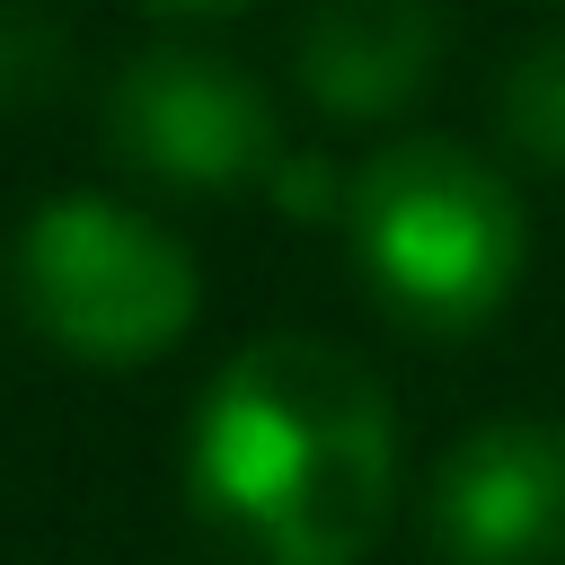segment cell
I'll return each instance as SVG.
<instances>
[{
	"instance_id": "obj_1",
	"label": "cell",
	"mask_w": 565,
	"mask_h": 565,
	"mask_svg": "<svg viewBox=\"0 0 565 565\" xmlns=\"http://www.w3.org/2000/svg\"><path fill=\"white\" fill-rule=\"evenodd\" d=\"M177 494L230 565H362L397 512V406L327 335H247L185 406Z\"/></svg>"
},
{
	"instance_id": "obj_2",
	"label": "cell",
	"mask_w": 565,
	"mask_h": 565,
	"mask_svg": "<svg viewBox=\"0 0 565 565\" xmlns=\"http://www.w3.org/2000/svg\"><path fill=\"white\" fill-rule=\"evenodd\" d=\"M335 221L362 291L415 335H486L530 282L521 177L450 132H388L344 177Z\"/></svg>"
},
{
	"instance_id": "obj_3",
	"label": "cell",
	"mask_w": 565,
	"mask_h": 565,
	"mask_svg": "<svg viewBox=\"0 0 565 565\" xmlns=\"http://www.w3.org/2000/svg\"><path fill=\"white\" fill-rule=\"evenodd\" d=\"M9 300L53 353L88 371H150L194 335L203 265L132 194L62 185L9 238Z\"/></svg>"
},
{
	"instance_id": "obj_4",
	"label": "cell",
	"mask_w": 565,
	"mask_h": 565,
	"mask_svg": "<svg viewBox=\"0 0 565 565\" xmlns=\"http://www.w3.org/2000/svg\"><path fill=\"white\" fill-rule=\"evenodd\" d=\"M97 124H106V150L141 185L185 194V203L265 194L274 159L291 150L274 88L247 62H230L221 44H194V35H159L141 53H124Z\"/></svg>"
},
{
	"instance_id": "obj_5",
	"label": "cell",
	"mask_w": 565,
	"mask_h": 565,
	"mask_svg": "<svg viewBox=\"0 0 565 565\" xmlns=\"http://www.w3.org/2000/svg\"><path fill=\"white\" fill-rule=\"evenodd\" d=\"M424 539L441 565H565V424L486 415L424 486Z\"/></svg>"
},
{
	"instance_id": "obj_6",
	"label": "cell",
	"mask_w": 565,
	"mask_h": 565,
	"mask_svg": "<svg viewBox=\"0 0 565 565\" xmlns=\"http://www.w3.org/2000/svg\"><path fill=\"white\" fill-rule=\"evenodd\" d=\"M450 53L441 0H309L291 26V88L344 132L406 124Z\"/></svg>"
},
{
	"instance_id": "obj_7",
	"label": "cell",
	"mask_w": 565,
	"mask_h": 565,
	"mask_svg": "<svg viewBox=\"0 0 565 565\" xmlns=\"http://www.w3.org/2000/svg\"><path fill=\"white\" fill-rule=\"evenodd\" d=\"M494 141L512 168L565 177V26L530 35L494 79Z\"/></svg>"
},
{
	"instance_id": "obj_8",
	"label": "cell",
	"mask_w": 565,
	"mask_h": 565,
	"mask_svg": "<svg viewBox=\"0 0 565 565\" xmlns=\"http://www.w3.org/2000/svg\"><path fill=\"white\" fill-rule=\"evenodd\" d=\"M71 79V26L35 0H0V115L53 106Z\"/></svg>"
},
{
	"instance_id": "obj_9",
	"label": "cell",
	"mask_w": 565,
	"mask_h": 565,
	"mask_svg": "<svg viewBox=\"0 0 565 565\" xmlns=\"http://www.w3.org/2000/svg\"><path fill=\"white\" fill-rule=\"evenodd\" d=\"M265 203H274V212H291V221H309V212H344V177H335L327 159L282 150V159H274V177H265Z\"/></svg>"
},
{
	"instance_id": "obj_10",
	"label": "cell",
	"mask_w": 565,
	"mask_h": 565,
	"mask_svg": "<svg viewBox=\"0 0 565 565\" xmlns=\"http://www.w3.org/2000/svg\"><path fill=\"white\" fill-rule=\"evenodd\" d=\"M150 18H168V26H203V18H238V9H256V0H141Z\"/></svg>"
}]
</instances>
